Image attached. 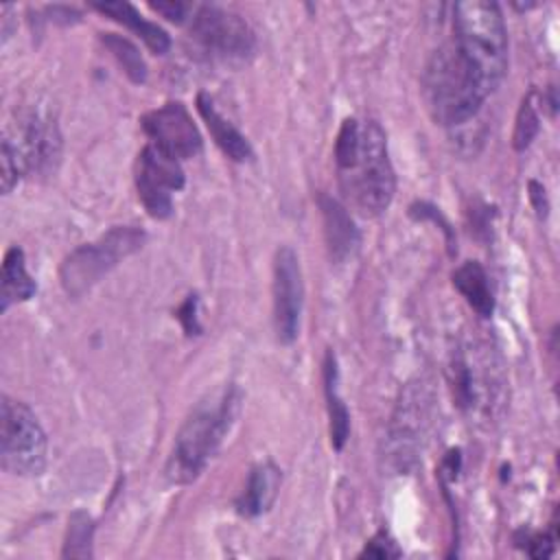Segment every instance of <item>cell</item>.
<instances>
[{"mask_svg": "<svg viewBox=\"0 0 560 560\" xmlns=\"http://www.w3.org/2000/svg\"><path fill=\"white\" fill-rule=\"evenodd\" d=\"M197 109L201 114V118L206 120V127L210 129L214 142L221 147V151L234 160V162H247L254 158L252 144L247 142V138L230 122L221 116V112L214 107L212 98L208 94H199L197 96Z\"/></svg>", "mask_w": 560, "mask_h": 560, "instance_id": "cell-15", "label": "cell"}, {"mask_svg": "<svg viewBox=\"0 0 560 560\" xmlns=\"http://www.w3.org/2000/svg\"><path fill=\"white\" fill-rule=\"evenodd\" d=\"M540 129V116H538V109H536V103H534V92H529L521 107H518V114H516V125H514V136H512V144L516 151H525L532 140L536 138Z\"/></svg>", "mask_w": 560, "mask_h": 560, "instance_id": "cell-22", "label": "cell"}, {"mask_svg": "<svg viewBox=\"0 0 560 560\" xmlns=\"http://www.w3.org/2000/svg\"><path fill=\"white\" fill-rule=\"evenodd\" d=\"M37 284L26 271L24 252L20 247H11L4 254L2 262V293H0V308L7 311L15 302H24L35 293Z\"/></svg>", "mask_w": 560, "mask_h": 560, "instance_id": "cell-18", "label": "cell"}, {"mask_svg": "<svg viewBox=\"0 0 560 560\" xmlns=\"http://www.w3.org/2000/svg\"><path fill=\"white\" fill-rule=\"evenodd\" d=\"M190 31L203 48L223 59H245L256 44L249 24L241 15L214 4L192 7Z\"/></svg>", "mask_w": 560, "mask_h": 560, "instance_id": "cell-7", "label": "cell"}, {"mask_svg": "<svg viewBox=\"0 0 560 560\" xmlns=\"http://www.w3.org/2000/svg\"><path fill=\"white\" fill-rule=\"evenodd\" d=\"M527 553L532 558H549L553 553V538L547 534H534L527 538Z\"/></svg>", "mask_w": 560, "mask_h": 560, "instance_id": "cell-27", "label": "cell"}, {"mask_svg": "<svg viewBox=\"0 0 560 560\" xmlns=\"http://www.w3.org/2000/svg\"><path fill=\"white\" fill-rule=\"evenodd\" d=\"M92 534H94V523L90 514L85 512H74L68 521V534L63 542V558H92Z\"/></svg>", "mask_w": 560, "mask_h": 560, "instance_id": "cell-21", "label": "cell"}, {"mask_svg": "<svg viewBox=\"0 0 560 560\" xmlns=\"http://www.w3.org/2000/svg\"><path fill=\"white\" fill-rule=\"evenodd\" d=\"M424 424V402H422V389H409L402 400L398 402V411L392 422V442L396 444L394 457L402 464L409 457V453L416 446V438L420 435V427Z\"/></svg>", "mask_w": 560, "mask_h": 560, "instance_id": "cell-14", "label": "cell"}, {"mask_svg": "<svg viewBox=\"0 0 560 560\" xmlns=\"http://www.w3.org/2000/svg\"><path fill=\"white\" fill-rule=\"evenodd\" d=\"M151 9L158 11L160 15H164L171 22H184V18H188L192 13V4H186V2H179V0L151 2Z\"/></svg>", "mask_w": 560, "mask_h": 560, "instance_id": "cell-25", "label": "cell"}, {"mask_svg": "<svg viewBox=\"0 0 560 560\" xmlns=\"http://www.w3.org/2000/svg\"><path fill=\"white\" fill-rule=\"evenodd\" d=\"M0 166H2V192L9 195L24 173H28V166L18 149V144L4 136L2 138V153H0Z\"/></svg>", "mask_w": 560, "mask_h": 560, "instance_id": "cell-23", "label": "cell"}, {"mask_svg": "<svg viewBox=\"0 0 560 560\" xmlns=\"http://www.w3.org/2000/svg\"><path fill=\"white\" fill-rule=\"evenodd\" d=\"M92 7L112 20L125 24L131 33H136L155 55H164L171 48V39L164 28L153 22H147L129 2H92Z\"/></svg>", "mask_w": 560, "mask_h": 560, "instance_id": "cell-16", "label": "cell"}, {"mask_svg": "<svg viewBox=\"0 0 560 560\" xmlns=\"http://www.w3.org/2000/svg\"><path fill=\"white\" fill-rule=\"evenodd\" d=\"M0 462L11 475H39L46 464V433L37 416L9 396L0 402Z\"/></svg>", "mask_w": 560, "mask_h": 560, "instance_id": "cell-6", "label": "cell"}, {"mask_svg": "<svg viewBox=\"0 0 560 560\" xmlns=\"http://www.w3.org/2000/svg\"><path fill=\"white\" fill-rule=\"evenodd\" d=\"M280 481H282V475H280L278 466H273L271 462H262V464L254 466L247 477V486H245L243 494L236 499L238 512L243 516L265 514L278 497Z\"/></svg>", "mask_w": 560, "mask_h": 560, "instance_id": "cell-13", "label": "cell"}, {"mask_svg": "<svg viewBox=\"0 0 560 560\" xmlns=\"http://www.w3.org/2000/svg\"><path fill=\"white\" fill-rule=\"evenodd\" d=\"M422 96L431 118L442 127H457L475 118L488 96L455 48L440 46L422 72Z\"/></svg>", "mask_w": 560, "mask_h": 560, "instance_id": "cell-3", "label": "cell"}, {"mask_svg": "<svg viewBox=\"0 0 560 560\" xmlns=\"http://www.w3.org/2000/svg\"><path fill=\"white\" fill-rule=\"evenodd\" d=\"M529 199L534 203V210L538 212V217H547L549 210V201L545 195V188L538 182H529Z\"/></svg>", "mask_w": 560, "mask_h": 560, "instance_id": "cell-28", "label": "cell"}, {"mask_svg": "<svg viewBox=\"0 0 560 560\" xmlns=\"http://www.w3.org/2000/svg\"><path fill=\"white\" fill-rule=\"evenodd\" d=\"M304 304V280L298 254L280 247L273 258V326L282 343H291L300 330Z\"/></svg>", "mask_w": 560, "mask_h": 560, "instance_id": "cell-9", "label": "cell"}, {"mask_svg": "<svg viewBox=\"0 0 560 560\" xmlns=\"http://www.w3.org/2000/svg\"><path fill=\"white\" fill-rule=\"evenodd\" d=\"M341 188L352 206L365 214L376 217L385 212L396 192V177L387 155V138L378 122L361 125V147L354 164L339 173Z\"/></svg>", "mask_w": 560, "mask_h": 560, "instance_id": "cell-4", "label": "cell"}, {"mask_svg": "<svg viewBox=\"0 0 560 560\" xmlns=\"http://www.w3.org/2000/svg\"><path fill=\"white\" fill-rule=\"evenodd\" d=\"M9 138L18 144L28 171L46 173L59 160L61 136L55 120L46 112H39V109L26 112L15 131V138L13 136Z\"/></svg>", "mask_w": 560, "mask_h": 560, "instance_id": "cell-11", "label": "cell"}, {"mask_svg": "<svg viewBox=\"0 0 560 560\" xmlns=\"http://www.w3.org/2000/svg\"><path fill=\"white\" fill-rule=\"evenodd\" d=\"M103 44L118 59V63L122 66L125 74L133 83H144L147 81V63H144L140 50L127 37L116 35V33H107V35H103Z\"/></svg>", "mask_w": 560, "mask_h": 560, "instance_id": "cell-20", "label": "cell"}, {"mask_svg": "<svg viewBox=\"0 0 560 560\" xmlns=\"http://www.w3.org/2000/svg\"><path fill=\"white\" fill-rule=\"evenodd\" d=\"M142 129L151 138V144L177 160L192 158L201 151L199 129L192 122L188 109L177 101L144 114Z\"/></svg>", "mask_w": 560, "mask_h": 560, "instance_id": "cell-10", "label": "cell"}, {"mask_svg": "<svg viewBox=\"0 0 560 560\" xmlns=\"http://www.w3.org/2000/svg\"><path fill=\"white\" fill-rule=\"evenodd\" d=\"M195 306H197V298L195 295H188V300L184 302V306L177 311V317H179V322L184 324V330L188 332V335H199V324H197V311H195Z\"/></svg>", "mask_w": 560, "mask_h": 560, "instance_id": "cell-26", "label": "cell"}, {"mask_svg": "<svg viewBox=\"0 0 560 560\" xmlns=\"http://www.w3.org/2000/svg\"><path fill=\"white\" fill-rule=\"evenodd\" d=\"M455 48L492 94L508 72V31L501 7L490 0H464L453 7Z\"/></svg>", "mask_w": 560, "mask_h": 560, "instance_id": "cell-1", "label": "cell"}, {"mask_svg": "<svg viewBox=\"0 0 560 560\" xmlns=\"http://www.w3.org/2000/svg\"><path fill=\"white\" fill-rule=\"evenodd\" d=\"M182 186L184 171L179 166V160L149 142L138 155L136 171V188L144 210L153 219H168L173 212L171 195Z\"/></svg>", "mask_w": 560, "mask_h": 560, "instance_id": "cell-8", "label": "cell"}, {"mask_svg": "<svg viewBox=\"0 0 560 560\" xmlns=\"http://www.w3.org/2000/svg\"><path fill=\"white\" fill-rule=\"evenodd\" d=\"M453 284L477 315L481 317L492 315L494 295H492L488 276L477 260H466L464 265H459L453 273Z\"/></svg>", "mask_w": 560, "mask_h": 560, "instance_id": "cell-17", "label": "cell"}, {"mask_svg": "<svg viewBox=\"0 0 560 560\" xmlns=\"http://www.w3.org/2000/svg\"><path fill=\"white\" fill-rule=\"evenodd\" d=\"M144 243V232L131 225H116L96 243L77 247L61 265V284L68 295L81 298L96 284L118 260L127 258Z\"/></svg>", "mask_w": 560, "mask_h": 560, "instance_id": "cell-5", "label": "cell"}, {"mask_svg": "<svg viewBox=\"0 0 560 560\" xmlns=\"http://www.w3.org/2000/svg\"><path fill=\"white\" fill-rule=\"evenodd\" d=\"M324 383H326V400H328V418H330V444L335 451H341L350 435V413L337 394V363L330 350L326 352V361H324Z\"/></svg>", "mask_w": 560, "mask_h": 560, "instance_id": "cell-19", "label": "cell"}, {"mask_svg": "<svg viewBox=\"0 0 560 560\" xmlns=\"http://www.w3.org/2000/svg\"><path fill=\"white\" fill-rule=\"evenodd\" d=\"M400 556H402L400 547L396 545V540L387 532L374 534L365 542L363 551L359 553V558H376V560H389V558H400Z\"/></svg>", "mask_w": 560, "mask_h": 560, "instance_id": "cell-24", "label": "cell"}, {"mask_svg": "<svg viewBox=\"0 0 560 560\" xmlns=\"http://www.w3.org/2000/svg\"><path fill=\"white\" fill-rule=\"evenodd\" d=\"M238 409L234 387L197 405L175 435L164 475L171 483H190L206 468L208 459L217 453L228 435Z\"/></svg>", "mask_w": 560, "mask_h": 560, "instance_id": "cell-2", "label": "cell"}, {"mask_svg": "<svg viewBox=\"0 0 560 560\" xmlns=\"http://www.w3.org/2000/svg\"><path fill=\"white\" fill-rule=\"evenodd\" d=\"M322 217H324V234L328 254L335 262H343L359 247V230L354 228L352 217L346 206H341L335 197L319 195L317 199Z\"/></svg>", "mask_w": 560, "mask_h": 560, "instance_id": "cell-12", "label": "cell"}]
</instances>
